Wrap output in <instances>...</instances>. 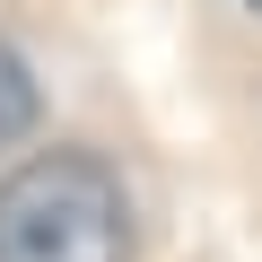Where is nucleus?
I'll return each instance as SVG.
<instances>
[{
	"mask_svg": "<svg viewBox=\"0 0 262 262\" xmlns=\"http://www.w3.org/2000/svg\"><path fill=\"white\" fill-rule=\"evenodd\" d=\"M27 131H35V70L0 44V149H18Z\"/></svg>",
	"mask_w": 262,
	"mask_h": 262,
	"instance_id": "nucleus-2",
	"label": "nucleus"
},
{
	"mask_svg": "<svg viewBox=\"0 0 262 262\" xmlns=\"http://www.w3.org/2000/svg\"><path fill=\"white\" fill-rule=\"evenodd\" d=\"M131 201L105 158L44 149L18 175H0V262H122Z\"/></svg>",
	"mask_w": 262,
	"mask_h": 262,
	"instance_id": "nucleus-1",
	"label": "nucleus"
},
{
	"mask_svg": "<svg viewBox=\"0 0 262 262\" xmlns=\"http://www.w3.org/2000/svg\"><path fill=\"white\" fill-rule=\"evenodd\" d=\"M253 9H262V0H253Z\"/></svg>",
	"mask_w": 262,
	"mask_h": 262,
	"instance_id": "nucleus-3",
	"label": "nucleus"
}]
</instances>
